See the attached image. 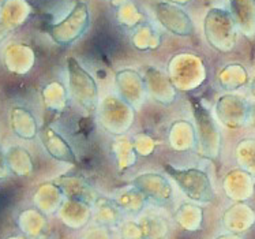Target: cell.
Returning <instances> with one entry per match:
<instances>
[{
  "label": "cell",
  "mask_w": 255,
  "mask_h": 239,
  "mask_svg": "<svg viewBox=\"0 0 255 239\" xmlns=\"http://www.w3.org/2000/svg\"><path fill=\"white\" fill-rule=\"evenodd\" d=\"M164 171L190 201L194 204L213 203L216 193L206 171L193 167L179 168L172 164H165Z\"/></svg>",
  "instance_id": "cell-2"
},
{
  "label": "cell",
  "mask_w": 255,
  "mask_h": 239,
  "mask_svg": "<svg viewBox=\"0 0 255 239\" xmlns=\"http://www.w3.org/2000/svg\"><path fill=\"white\" fill-rule=\"evenodd\" d=\"M251 93H253V96L255 97V77L254 79H253V82H251Z\"/></svg>",
  "instance_id": "cell-31"
},
{
  "label": "cell",
  "mask_w": 255,
  "mask_h": 239,
  "mask_svg": "<svg viewBox=\"0 0 255 239\" xmlns=\"http://www.w3.org/2000/svg\"><path fill=\"white\" fill-rule=\"evenodd\" d=\"M62 189L64 197L67 200H74V201H79V203H85L88 205H93L96 198L99 197L100 194L93 187L89 185V182L82 178L81 175H73L68 174L66 177H63L59 181H55Z\"/></svg>",
  "instance_id": "cell-12"
},
{
  "label": "cell",
  "mask_w": 255,
  "mask_h": 239,
  "mask_svg": "<svg viewBox=\"0 0 255 239\" xmlns=\"http://www.w3.org/2000/svg\"><path fill=\"white\" fill-rule=\"evenodd\" d=\"M99 122L105 130L114 135H125L130 130L135 118V108L125 100L108 96L101 100L97 111Z\"/></svg>",
  "instance_id": "cell-4"
},
{
  "label": "cell",
  "mask_w": 255,
  "mask_h": 239,
  "mask_svg": "<svg viewBox=\"0 0 255 239\" xmlns=\"http://www.w3.org/2000/svg\"><path fill=\"white\" fill-rule=\"evenodd\" d=\"M216 111L223 125L236 129L249 123L250 103H247L245 97H240L238 94H224L217 100Z\"/></svg>",
  "instance_id": "cell-9"
},
{
  "label": "cell",
  "mask_w": 255,
  "mask_h": 239,
  "mask_svg": "<svg viewBox=\"0 0 255 239\" xmlns=\"http://www.w3.org/2000/svg\"><path fill=\"white\" fill-rule=\"evenodd\" d=\"M191 107L195 118V130L198 137L199 151L208 159L219 157L221 135L217 123L214 122L213 116L209 114L208 109L203 107L202 103H199V100H191Z\"/></svg>",
  "instance_id": "cell-5"
},
{
  "label": "cell",
  "mask_w": 255,
  "mask_h": 239,
  "mask_svg": "<svg viewBox=\"0 0 255 239\" xmlns=\"http://www.w3.org/2000/svg\"><path fill=\"white\" fill-rule=\"evenodd\" d=\"M68 93H66V89L63 88L60 83L53 82L44 89V103L48 105V108L53 111H60L66 107Z\"/></svg>",
  "instance_id": "cell-26"
},
{
  "label": "cell",
  "mask_w": 255,
  "mask_h": 239,
  "mask_svg": "<svg viewBox=\"0 0 255 239\" xmlns=\"http://www.w3.org/2000/svg\"><path fill=\"white\" fill-rule=\"evenodd\" d=\"M81 239H112L111 238V230L100 227V226H92L85 230L84 235Z\"/></svg>",
  "instance_id": "cell-27"
},
{
  "label": "cell",
  "mask_w": 255,
  "mask_h": 239,
  "mask_svg": "<svg viewBox=\"0 0 255 239\" xmlns=\"http://www.w3.org/2000/svg\"><path fill=\"white\" fill-rule=\"evenodd\" d=\"M38 137L41 140L44 151L47 152L49 157L53 160L60 161L64 164H73L75 166L78 163V157L74 152L73 146L68 144V141L60 134L52 126H42L40 127Z\"/></svg>",
  "instance_id": "cell-10"
},
{
  "label": "cell",
  "mask_w": 255,
  "mask_h": 239,
  "mask_svg": "<svg viewBox=\"0 0 255 239\" xmlns=\"http://www.w3.org/2000/svg\"><path fill=\"white\" fill-rule=\"evenodd\" d=\"M56 215L67 227L81 230L86 227L89 222H92V207L85 203L66 198Z\"/></svg>",
  "instance_id": "cell-14"
},
{
  "label": "cell",
  "mask_w": 255,
  "mask_h": 239,
  "mask_svg": "<svg viewBox=\"0 0 255 239\" xmlns=\"http://www.w3.org/2000/svg\"><path fill=\"white\" fill-rule=\"evenodd\" d=\"M114 153L116 155L118 166L122 170L128 168L135 163L136 152L132 145V141H128L126 137H119L114 141Z\"/></svg>",
  "instance_id": "cell-23"
},
{
  "label": "cell",
  "mask_w": 255,
  "mask_h": 239,
  "mask_svg": "<svg viewBox=\"0 0 255 239\" xmlns=\"http://www.w3.org/2000/svg\"><path fill=\"white\" fill-rule=\"evenodd\" d=\"M249 123L255 127V103H250V112H249Z\"/></svg>",
  "instance_id": "cell-29"
},
{
  "label": "cell",
  "mask_w": 255,
  "mask_h": 239,
  "mask_svg": "<svg viewBox=\"0 0 255 239\" xmlns=\"http://www.w3.org/2000/svg\"><path fill=\"white\" fill-rule=\"evenodd\" d=\"M11 175L8 168H7V164H5V159H4V152L0 149V181L1 179H5V178Z\"/></svg>",
  "instance_id": "cell-28"
},
{
  "label": "cell",
  "mask_w": 255,
  "mask_h": 239,
  "mask_svg": "<svg viewBox=\"0 0 255 239\" xmlns=\"http://www.w3.org/2000/svg\"><path fill=\"white\" fill-rule=\"evenodd\" d=\"M68 89L67 93L71 101L88 115H96L100 105V92L96 79L88 73L78 60L70 57L67 62Z\"/></svg>",
  "instance_id": "cell-1"
},
{
  "label": "cell",
  "mask_w": 255,
  "mask_h": 239,
  "mask_svg": "<svg viewBox=\"0 0 255 239\" xmlns=\"http://www.w3.org/2000/svg\"><path fill=\"white\" fill-rule=\"evenodd\" d=\"M231 14L243 36L254 40L255 0H231Z\"/></svg>",
  "instance_id": "cell-16"
},
{
  "label": "cell",
  "mask_w": 255,
  "mask_h": 239,
  "mask_svg": "<svg viewBox=\"0 0 255 239\" xmlns=\"http://www.w3.org/2000/svg\"><path fill=\"white\" fill-rule=\"evenodd\" d=\"M169 144L175 151H190L198 146V137L195 127L186 120H177L169 129Z\"/></svg>",
  "instance_id": "cell-19"
},
{
  "label": "cell",
  "mask_w": 255,
  "mask_h": 239,
  "mask_svg": "<svg viewBox=\"0 0 255 239\" xmlns=\"http://www.w3.org/2000/svg\"><path fill=\"white\" fill-rule=\"evenodd\" d=\"M175 220L182 229L187 231H197L202 229L203 211L198 204L184 203L177 208Z\"/></svg>",
  "instance_id": "cell-22"
},
{
  "label": "cell",
  "mask_w": 255,
  "mask_h": 239,
  "mask_svg": "<svg viewBox=\"0 0 255 239\" xmlns=\"http://www.w3.org/2000/svg\"><path fill=\"white\" fill-rule=\"evenodd\" d=\"M165 239H167V238H165Z\"/></svg>",
  "instance_id": "cell-32"
},
{
  "label": "cell",
  "mask_w": 255,
  "mask_h": 239,
  "mask_svg": "<svg viewBox=\"0 0 255 239\" xmlns=\"http://www.w3.org/2000/svg\"><path fill=\"white\" fill-rule=\"evenodd\" d=\"M111 198L118 205V208L123 212V215L130 218H138L145 211L147 204L145 196L131 183L125 187L116 189L112 193Z\"/></svg>",
  "instance_id": "cell-13"
},
{
  "label": "cell",
  "mask_w": 255,
  "mask_h": 239,
  "mask_svg": "<svg viewBox=\"0 0 255 239\" xmlns=\"http://www.w3.org/2000/svg\"><path fill=\"white\" fill-rule=\"evenodd\" d=\"M92 222L94 226H100L108 230H119L125 222V215L118 208L111 197L100 194L92 205Z\"/></svg>",
  "instance_id": "cell-11"
},
{
  "label": "cell",
  "mask_w": 255,
  "mask_h": 239,
  "mask_svg": "<svg viewBox=\"0 0 255 239\" xmlns=\"http://www.w3.org/2000/svg\"><path fill=\"white\" fill-rule=\"evenodd\" d=\"M136 222L139 224L143 239H165L168 234V223L165 218L153 211H143L138 216Z\"/></svg>",
  "instance_id": "cell-21"
},
{
  "label": "cell",
  "mask_w": 255,
  "mask_h": 239,
  "mask_svg": "<svg viewBox=\"0 0 255 239\" xmlns=\"http://www.w3.org/2000/svg\"><path fill=\"white\" fill-rule=\"evenodd\" d=\"M249 81V75L243 66L240 64H229L223 71L221 78V86L227 90H236L240 86H243Z\"/></svg>",
  "instance_id": "cell-24"
},
{
  "label": "cell",
  "mask_w": 255,
  "mask_h": 239,
  "mask_svg": "<svg viewBox=\"0 0 255 239\" xmlns=\"http://www.w3.org/2000/svg\"><path fill=\"white\" fill-rule=\"evenodd\" d=\"M33 200L38 211H41L45 215H53L60 209L66 197L59 185L53 181V182L42 183L41 186L37 187Z\"/></svg>",
  "instance_id": "cell-15"
},
{
  "label": "cell",
  "mask_w": 255,
  "mask_h": 239,
  "mask_svg": "<svg viewBox=\"0 0 255 239\" xmlns=\"http://www.w3.org/2000/svg\"><path fill=\"white\" fill-rule=\"evenodd\" d=\"M3 152H4L5 164L11 175L25 178L29 177L33 172V168H34L33 157L25 146L12 145Z\"/></svg>",
  "instance_id": "cell-18"
},
{
  "label": "cell",
  "mask_w": 255,
  "mask_h": 239,
  "mask_svg": "<svg viewBox=\"0 0 255 239\" xmlns=\"http://www.w3.org/2000/svg\"><path fill=\"white\" fill-rule=\"evenodd\" d=\"M130 183L145 196L147 203H151L156 207H165L171 204L175 197L171 181L158 172H142Z\"/></svg>",
  "instance_id": "cell-7"
},
{
  "label": "cell",
  "mask_w": 255,
  "mask_h": 239,
  "mask_svg": "<svg viewBox=\"0 0 255 239\" xmlns=\"http://www.w3.org/2000/svg\"><path fill=\"white\" fill-rule=\"evenodd\" d=\"M238 161L240 168L255 175V140L242 141L238 148Z\"/></svg>",
  "instance_id": "cell-25"
},
{
  "label": "cell",
  "mask_w": 255,
  "mask_h": 239,
  "mask_svg": "<svg viewBox=\"0 0 255 239\" xmlns=\"http://www.w3.org/2000/svg\"><path fill=\"white\" fill-rule=\"evenodd\" d=\"M18 226L22 234L29 239L41 238L47 231V215L37 208L26 209L19 215Z\"/></svg>",
  "instance_id": "cell-20"
},
{
  "label": "cell",
  "mask_w": 255,
  "mask_h": 239,
  "mask_svg": "<svg viewBox=\"0 0 255 239\" xmlns=\"http://www.w3.org/2000/svg\"><path fill=\"white\" fill-rule=\"evenodd\" d=\"M232 14L223 8H213L205 18V34L210 45L221 52H229L236 45L238 31Z\"/></svg>",
  "instance_id": "cell-3"
},
{
  "label": "cell",
  "mask_w": 255,
  "mask_h": 239,
  "mask_svg": "<svg viewBox=\"0 0 255 239\" xmlns=\"http://www.w3.org/2000/svg\"><path fill=\"white\" fill-rule=\"evenodd\" d=\"M156 18L168 31L180 37L194 34V22L186 11L171 3H157Z\"/></svg>",
  "instance_id": "cell-8"
},
{
  "label": "cell",
  "mask_w": 255,
  "mask_h": 239,
  "mask_svg": "<svg viewBox=\"0 0 255 239\" xmlns=\"http://www.w3.org/2000/svg\"><path fill=\"white\" fill-rule=\"evenodd\" d=\"M7 239H29V238L22 234V235H15V237H10V238H7Z\"/></svg>",
  "instance_id": "cell-30"
},
{
  "label": "cell",
  "mask_w": 255,
  "mask_h": 239,
  "mask_svg": "<svg viewBox=\"0 0 255 239\" xmlns=\"http://www.w3.org/2000/svg\"><path fill=\"white\" fill-rule=\"evenodd\" d=\"M90 23V12L85 1H78L62 22L51 29V36L60 45H70L82 37Z\"/></svg>",
  "instance_id": "cell-6"
},
{
  "label": "cell",
  "mask_w": 255,
  "mask_h": 239,
  "mask_svg": "<svg viewBox=\"0 0 255 239\" xmlns=\"http://www.w3.org/2000/svg\"><path fill=\"white\" fill-rule=\"evenodd\" d=\"M10 120L12 131L15 133L16 137H19L22 140H34L40 133L36 116L31 114L30 109L25 107H14L11 109Z\"/></svg>",
  "instance_id": "cell-17"
}]
</instances>
